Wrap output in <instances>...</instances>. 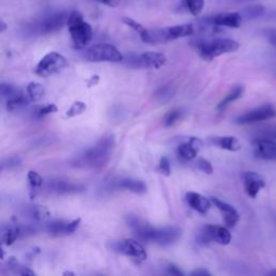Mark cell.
I'll use <instances>...</instances> for the list:
<instances>
[{
	"label": "cell",
	"instance_id": "obj_5",
	"mask_svg": "<svg viewBox=\"0 0 276 276\" xmlns=\"http://www.w3.org/2000/svg\"><path fill=\"white\" fill-rule=\"evenodd\" d=\"M194 33L195 29L193 24H181L171 26V27H166L162 29L149 30L147 43L167 42L179 38L190 37V36L194 35Z\"/></svg>",
	"mask_w": 276,
	"mask_h": 276
},
{
	"label": "cell",
	"instance_id": "obj_3",
	"mask_svg": "<svg viewBox=\"0 0 276 276\" xmlns=\"http://www.w3.org/2000/svg\"><path fill=\"white\" fill-rule=\"evenodd\" d=\"M195 47H197L201 57L209 62L217 56L237 51L239 49V44L233 39L216 38L206 41H200Z\"/></svg>",
	"mask_w": 276,
	"mask_h": 276
},
{
	"label": "cell",
	"instance_id": "obj_24",
	"mask_svg": "<svg viewBox=\"0 0 276 276\" xmlns=\"http://www.w3.org/2000/svg\"><path fill=\"white\" fill-rule=\"evenodd\" d=\"M181 5L186 11H188L191 15L198 16L202 13L205 0H182Z\"/></svg>",
	"mask_w": 276,
	"mask_h": 276
},
{
	"label": "cell",
	"instance_id": "obj_43",
	"mask_svg": "<svg viewBox=\"0 0 276 276\" xmlns=\"http://www.w3.org/2000/svg\"><path fill=\"white\" fill-rule=\"evenodd\" d=\"M7 27H8L7 24L5 22H3V21H0V33L5 32L7 29Z\"/></svg>",
	"mask_w": 276,
	"mask_h": 276
},
{
	"label": "cell",
	"instance_id": "obj_36",
	"mask_svg": "<svg viewBox=\"0 0 276 276\" xmlns=\"http://www.w3.org/2000/svg\"><path fill=\"white\" fill-rule=\"evenodd\" d=\"M86 110V105L83 102H76L70 107V109L67 111V118H74L78 114H81Z\"/></svg>",
	"mask_w": 276,
	"mask_h": 276
},
{
	"label": "cell",
	"instance_id": "obj_16",
	"mask_svg": "<svg viewBox=\"0 0 276 276\" xmlns=\"http://www.w3.org/2000/svg\"><path fill=\"white\" fill-rule=\"evenodd\" d=\"M244 177V182H245V190L249 197L255 199L258 193H259L260 189L264 188L265 182L255 172H246L243 174Z\"/></svg>",
	"mask_w": 276,
	"mask_h": 276
},
{
	"label": "cell",
	"instance_id": "obj_2",
	"mask_svg": "<svg viewBox=\"0 0 276 276\" xmlns=\"http://www.w3.org/2000/svg\"><path fill=\"white\" fill-rule=\"evenodd\" d=\"M66 25H68L70 37L77 49H83L92 41L93 30L91 25L84 21L83 15L80 12L69 13Z\"/></svg>",
	"mask_w": 276,
	"mask_h": 276
},
{
	"label": "cell",
	"instance_id": "obj_7",
	"mask_svg": "<svg viewBox=\"0 0 276 276\" xmlns=\"http://www.w3.org/2000/svg\"><path fill=\"white\" fill-rule=\"evenodd\" d=\"M68 66V60L57 52H50L44 55L35 68L36 75L39 77H49L60 73Z\"/></svg>",
	"mask_w": 276,
	"mask_h": 276
},
{
	"label": "cell",
	"instance_id": "obj_18",
	"mask_svg": "<svg viewBox=\"0 0 276 276\" xmlns=\"http://www.w3.org/2000/svg\"><path fill=\"white\" fill-rule=\"evenodd\" d=\"M139 66L145 68L159 69L166 63V56L163 53L158 52H145L138 56Z\"/></svg>",
	"mask_w": 276,
	"mask_h": 276
},
{
	"label": "cell",
	"instance_id": "obj_31",
	"mask_svg": "<svg viewBox=\"0 0 276 276\" xmlns=\"http://www.w3.org/2000/svg\"><path fill=\"white\" fill-rule=\"evenodd\" d=\"M22 234V230L20 228H10L0 236V244L11 245L15 239Z\"/></svg>",
	"mask_w": 276,
	"mask_h": 276
},
{
	"label": "cell",
	"instance_id": "obj_38",
	"mask_svg": "<svg viewBox=\"0 0 276 276\" xmlns=\"http://www.w3.org/2000/svg\"><path fill=\"white\" fill-rule=\"evenodd\" d=\"M159 171L164 176H170L171 174V164L168 159L163 157L161 160H160V165H159Z\"/></svg>",
	"mask_w": 276,
	"mask_h": 276
},
{
	"label": "cell",
	"instance_id": "obj_14",
	"mask_svg": "<svg viewBox=\"0 0 276 276\" xmlns=\"http://www.w3.org/2000/svg\"><path fill=\"white\" fill-rule=\"evenodd\" d=\"M254 146L256 147L255 155L257 158L263 160H274L276 161V142L272 139L255 138Z\"/></svg>",
	"mask_w": 276,
	"mask_h": 276
},
{
	"label": "cell",
	"instance_id": "obj_13",
	"mask_svg": "<svg viewBox=\"0 0 276 276\" xmlns=\"http://www.w3.org/2000/svg\"><path fill=\"white\" fill-rule=\"evenodd\" d=\"M80 222H81V219L80 218L74 219L71 221L55 220L48 224L46 230L52 236H68L75 233V231L78 229Z\"/></svg>",
	"mask_w": 276,
	"mask_h": 276
},
{
	"label": "cell",
	"instance_id": "obj_33",
	"mask_svg": "<svg viewBox=\"0 0 276 276\" xmlns=\"http://www.w3.org/2000/svg\"><path fill=\"white\" fill-rule=\"evenodd\" d=\"M181 114H182V112H181L180 109H173L171 111H168L165 114L164 120H163L164 126L166 128L174 126V124L181 118Z\"/></svg>",
	"mask_w": 276,
	"mask_h": 276
},
{
	"label": "cell",
	"instance_id": "obj_17",
	"mask_svg": "<svg viewBox=\"0 0 276 276\" xmlns=\"http://www.w3.org/2000/svg\"><path fill=\"white\" fill-rule=\"evenodd\" d=\"M111 187L113 189L128 190L136 194H144L147 192V186L144 181L138 179H132V178H123L112 182Z\"/></svg>",
	"mask_w": 276,
	"mask_h": 276
},
{
	"label": "cell",
	"instance_id": "obj_44",
	"mask_svg": "<svg viewBox=\"0 0 276 276\" xmlns=\"http://www.w3.org/2000/svg\"><path fill=\"white\" fill-rule=\"evenodd\" d=\"M269 275H275V276H276V269H275V270H272V271L269 273Z\"/></svg>",
	"mask_w": 276,
	"mask_h": 276
},
{
	"label": "cell",
	"instance_id": "obj_9",
	"mask_svg": "<svg viewBox=\"0 0 276 276\" xmlns=\"http://www.w3.org/2000/svg\"><path fill=\"white\" fill-rule=\"evenodd\" d=\"M111 248L114 252L135 258V259H138L140 261L147 259V253L145 248L134 238H126L121 239V241L113 242L111 244Z\"/></svg>",
	"mask_w": 276,
	"mask_h": 276
},
{
	"label": "cell",
	"instance_id": "obj_10",
	"mask_svg": "<svg viewBox=\"0 0 276 276\" xmlns=\"http://www.w3.org/2000/svg\"><path fill=\"white\" fill-rule=\"evenodd\" d=\"M44 189L50 193L54 194H62V195H68V194H78L85 191V187L71 182L64 179H50L44 183Z\"/></svg>",
	"mask_w": 276,
	"mask_h": 276
},
{
	"label": "cell",
	"instance_id": "obj_23",
	"mask_svg": "<svg viewBox=\"0 0 276 276\" xmlns=\"http://www.w3.org/2000/svg\"><path fill=\"white\" fill-rule=\"evenodd\" d=\"M243 92H244V86L243 85H236L235 87L232 88V91H231L224 100H222V102L218 105L217 107V109L219 111H222V110H225L227 107L236 100H238L239 97H241L243 95Z\"/></svg>",
	"mask_w": 276,
	"mask_h": 276
},
{
	"label": "cell",
	"instance_id": "obj_29",
	"mask_svg": "<svg viewBox=\"0 0 276 276\" xmlns=\"http://www.w3.org/2000/svg\"><path fill=\"white\" fill-rule=\"evenodd\" d=\"M27 104H28V100L26 99V96L23 93H20L15 96L10 97V100L8 101V104H7V109L9 111H14L16 109L22 108V107L26 106Z\"/></svg>",
	"mask_w": 276,
	"mask_h": 276
},
{
	"label": "cell",
	"instance_id": "obj_6",
	"mask_svg": "<svg viewBox=\"0 0 276 276\" xmlns=\"http://www.w3.org/2000/svg\"><path fill=\"white\" fill-rule=\"evenodd\" d=\"M85 58L92 63H102V62H110V63H120L123 60L122 53L109 43H99L88 48L85 52Z\"/></svg>",
	"mask_w": 276,
	"mask_h": 276
},
{
	"label": "cell",
	"instance_id": "obj_20",
	"mask_svg": "<svg viewBox=\"0 0 276 276\" xmlns=\"http://www.w3.org/2000/svg\"><path fill=\"white\" fill-rule=\"evenodd\" d=\"M202 147V141L199 138L191 137L188 142H183L178 147V155L185 160H192L197 157Z\"/></svg>",
	"mask_w": 276,
	"mask_h": 276
},
{
	"label": "cell",
	"instance_id": "obj_39",
	"mask_svg": "<svg viewBox=\"0 0 276 276\" xmlns=\"http://www.w3.org/2000/svg\"><path fill=\"white\" fill-rule=\"evenodd\" d=\"M95 2L103 4L107 7H110V8H117L121 4V0H95Z\"/></svg>",
	"mask_w": 276,
	"mask_h": 276
},
{
	"label": "cell",
	"instance_id": "obj_40",
	"mask_svg": "<svg viewBox=\"0 0 276 276\" xmlns=\"http://www.w3.org/2000/svg\"><path fill=\"white\" fill-rule=\"evenodd\" d=\"M167 273L172 274V275H177V276H182L183 273L177 268L175 264H170L167 266Z\"/></svg>",
	"mask_w": 276,
	"mask_h": 276
},
{
	"label": "cell",
	"instance_id": "obj_26",
	"mask_svg": "<svg viewBox=\"0 0 276 276\" xmlns=\"http://www.w3.org/2000/svg\"><path fill=\"white\" fill-rule=\"evenodd\" d=\"M123 23L128 25L130 28L134 29L136 33L139 34L141 40L144 42H147V39H148V34H149V29H147L146 27H144L140 23H138L137 21L131 19V17H123L122 19Z\"/></svg>",
	"mask_w": 276,
	"mask_h": 276
},
{
	"label": "cell",
	"instance_id": "obj_42",
	"mask_svg": "<svg viewBox=\"0 0 276 276\" xmlns=\"http://www.w3.org/2000/svg\"><path fill=\"white\" fill-rule=\"evenodd\" d=\"M190 275H192V276H209L210 273L205 269H198L195 271H192L190 273Z\"/></svg>",
	"mask_w": 276,
	"mask_h": 276
},
{
	"label": "cell",
	"instance_id": "obj_34",
	"mask_svg": "<svg viewBox=\"0 0 276 276\" xmlns=\"http://www.w3.org/2000/svg\"><path fill=\"white\" fill-rule=\"evenodd\" d=\"M56 111H57V106L54 104H50L47 106L39 107V108L35 111L34 117L37 118V119H40V118L46 117V115H48L50 113H54Z\"/></svg>",
	"mask_w": 276,
	"mask_h": 276
},
{
	"label": "cell",
	"instance_id": "obj_4",
	"mask_svg": "<svg viewBox=\"0 0 276 276\" xmlns=\"http://www.w3.org/2000/svg\"><path fill=\"white\" fill-rule=\"evenodd\" d=\"M69 13L55 12L36 21L27 26V33L35 36L50 35L63 28L67 24Z\"/></svg>",
	"mask_w": 276,
	"mask_h": 276
},
{
	"label": "cell",
	"instance_id": "obj_11",
	"mask_svg": "<svg viewBox=\"0 0 276 276\" xmlns=\"http://www.w3.org/2000/svg\"><path fill=\"white\" fill-rule=\"evenodd\" d=\"M276 117V110L274 107L270 104L263 105L261 107H258V108L248 111L236 119V122L238 124H249V123H255V122H260L270 120L272 118Z\"/></svg>",
	"mask_w": 276,
	"mask_h": 276
},
{
	"label": "cell",
	"instance_id": "obj_15",
	"mask_svg": "<svg viewBox=\"0 0 276 276\" xmlns=\"http://www.w3.org/2000/svg\"><path fill=\"white\" fill-rule=\"evenodd\" d=\"M210 203H212L222 212V218H224L226 226L229 228H234L239 219L237 210L232 205H230V204L222 202L213 197L210 198Z\"/></svg>",
	"mask_w": 276,
	"mask_h": 276
},
{
	"label": "cell",
	"instance_id": "obj_22",
	"mask_svg": "<svg viewBox=\"0 0 276 276\" xmlns=\"http://www.w3.org/2000/svg\"><path fill=\"white\" fill-rule=\"evenodd\" d=\"M212 235H213V242H217L221 245H229L231 239H232L230 231L226 227L213 226Z\"/></svg>",
	"mask_w": 276,
	"mask_h": 276
},
{
	"label": "cell",
	"instance_id": "obj_25",
	"mask_svg": "<svg viewBox=\"0 0 276 276\" xmlns=\"http://www.w3.org/2000/svg\"><path fill=\"white\" fill-rule=\"evenodd\" d=\"M26 213H27L28 217L37 221H44L50 216V211L48 210V208L40 205H34L28 207Z\"/></svg>",
	"mask_w": 276,
	"mask_h": 276
},
{
	"label": "cell",
	"instance_id": "obj_12",
	"mask_svg": "<svg viewBox=\"0 0 276 276\" xmlns=\"http://www.w3.org/2000/svg\"><path fill=\"white\" fill-rule=\"evenodd\" d=\"M206 23L217 27L239 28L243 23V16L238 12H222L209 16Z\"/></svg>",
	"mask_w": 276,
	"mask_h": 276
},
{
	"label": "cell",
	"instance_id": "obj_35",
	"mask_svg": "<svg viewBox=\"0 0 276 276\" xmlns=\"http://www.w3.org/2000/svg\"><path fill=\"white\" fill-rule=\"evenodd\" d=\"M9 265L11 266V269L16 274H22V275H34L35 274L33 271L26 268V266H24L20 262H17L14 258H11L10 261H9Z\"/></svg>",
	"mask_w": 276,
	"mask_h": 276
},
{
	"label": "cell",
	"instance_id": "obj_1",
	"mask_svg": "<svg viewBox=\"0 0 276 276\" xmlns=\"http://www.w3.org/2000/svg\"><path fill=\"white\" fill-rule=\"evenodd\" d=\"M114 149V137L107 135L96 144L85 149L70 161V165L83 170H96L103 167L109 161Z\"/></svg>",
	"mask_w": 276,
	"mask_h": 276
},
{
	"label": "cell",
	"instance_id": "obj_19",
	"mask_svg": "<svg viewBox=\"0 0 276 276\" xmlns=\"http://www.w3.org/2000/svg\"><path fill=\"white\" fill-rule=\"evenodd\" d=\"M188 205L200 213H206L210 208V201L197 192H188L186 194Z\"/></svg>",
	"mask_w": 276,
	"mask_h": 276
},
{
	"label": "cell",
	"instance_id": "obj_41",
	"mask_svg": "<svg viewBox=\"0 0 276 276\" xmlns=\"http://www.w3.org/2000/svg\"><path fill=\"white\" fill-rule=\"evenodd\" d=\"M266 37H268V40L270 41L272 46L276 47V29H271L270 32H268Z\"/></svg>",
	"mask_w": 276,
	"mask_h": 276
},
{
	"label": "cell",
	"instance_id": "obj_37",
	"mask_svg": "<svg viewBox=\"0 0 276 276\" xmlns=\"http://www.w3.org/2000/svg\"><path fill=\"white\" fill-rule=\"evenodd\" d=\"M197 166L200 168V170L204 173H206L207 175H210L213 173V168L210 162H208L206 159H199L197 161Z\"/></svg>",
	"mask_w": 276,
	"mask_h": 276
},
{
	"label": "cell",
	"instance_id": "obj_30",
	"mask_svg": "<svg viewBox=\"0 0 276 276\" xmlns=\"http://www.w3.org/2000/svg\"><path fill=\"white\" fill-rule=\"evenodd\" d=\"M27 94L33 102H38L42 99L44 94V88L42 84L38 82H30L27 85Z\"/></svg>",
	"mask_w": 276,
	"mask_h": 276
},
{
	"label": "cell",
	"instance_id": "obj_32",
	"mask_svg": "<svg viewBox=\"0 0 276 276\" xmlns=\"http://www.w3.org/2000/svg\"><path fill=\"white\" fill-rule=\"evenodd\" d=\"M174 96V90L171 86H162L156 92L155 97L160 103H166Z\"/></svg>",
	"mask_w": 276,
	"mask_h": 276
},
{
	"label": "cell",
	"instance_id": "obj_8",
	"mask_svg": "<svg viewBox=\"0 0 276 276\" xmlns=\"http://www.w3.org/2000/svg\"><path fill=\"white\" fill-rule=\"evenodd\" d=\"M181 236V230L179 227L170 226L156 229L151 227L147 235L146 242L155 243L159 246H168L175 243Z\"/></svg>",
	"mask_w": 276,
	"mask_h": 276
},
{
	"label": "cell",
	"instance_id": "obj_28",
	"mask_svg": "<svg viewBox=\"0 0 276 276\" xmlns=\"http://www.w3.org/2000/svg\"><path fill=\"white\" fill-rule=\"evenodd\" d=\"M21 165H22V159L17 156L3 159V160H0V173L14 170V168L20 167Z\"/></svg>",
	"mask_w": 276,
	"mask_h": 276
},
{
	"label": "cell",
	"instance_id": "obj_21",
	"mask_svg": "<svg viewBox=\"0 0 276 276\" xmlns=\"http://www.w3.org/2000/svg\"><path fill=\"white\" fill-rule=\"evenodd\" d=\"M211 142L218 148L225 149L228 151H238L241 150L242 145L241 142L237 140L234 136H222V137H215L211 139Z\"/></svg>",
	"mask_w": 276,
	"mask_h": 276
},
{
	"label": "cell",
	"instance_id": "obj_27",
	"mask_svg": "<svg viewBox=\"0 0 276 276\" xmlns=\"http://www.w3.org/2000/svg\"><path fill=\"white\" fill-rule=\"evenodd\" d=\"M27 178H28V181H29L30 189H32L30 195H32V198H34V197H36V195H37L38 191L40 190L41 186L43 183V179L37 172H34V171L28 172Z\"/></svg>",
	"mask_w": 276,
	"mask_h": 276
}]
</instances>
